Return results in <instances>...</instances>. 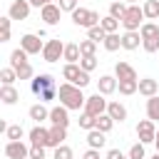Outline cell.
<instances>
[{"mask_svg":"<svg viewBox=\"0 0 159 159\" xmlns=\"http://www.w3.org/2000/svg\"><path fill=\"white\" fill-rule=\"evenodd\" d=\"M57 97H60V104L67 109H84V102H87V97L82 94V87H75L70 82H62L57 87Z\"/></svg>","mask_w":159,"mask_h":159,"instance_id":"cell-1","label":"cell"},{"mask_svg":"<svg viewBox=\"0 0 159 159\" xmlns=\"http://www.w3.org/2000/svg\"><path fill=\"white\" fill-rule=\"evenodd\" d=\"M142 20H144V10H142L139 5H129L127 12H124V17H122L119 22H122V27H124L127 32H139V27L144 25Z\"/></svg>","mask_w":159,"mask_h":159,"instance_id":"cell-2","label":"cell"},{"mask_svg":"<svg viewBox=\"0 0 159 159\" xmlns=\"http://www.w3.org/2000/svg\"><path fill=\"white\" fill-rule=\"evenodd\" d=\"M72 22L77 25V27H97L99 22H102V17H99V12L97 10H87V7H77L75 12H72Z\"/></svg>","mask_w":159,"mask_h":159,"instance_id":"cell-3","label":"cell"},{"mask_svg":"<svg viewBox=\"0 0 159 159\" xmlns=\"http://www.w3.org/2000/svg\"><path fill=\"white\" fill-rule=\"evenodd\" d=\"M62 77H65V82H70L75 87H87L89 84V72H84L80 65H65Z\"/></svg>","mask_w":159,"mask_h":159,"instance_id":"cell-4","label":"cell"},{"mask_svg":"<svg viewBox=\"0 0 159 159\" xmlns=\"http://www.w3.org/2000/svg\"><path fill=\"white\" fill-rule=\"evenodd\" d=\"M62 55H65V45L60 42V37L45 42V50H42V60H45V62H57Z\"/></svg>","mask_w":159,"mask_h":159,"instance_id":"cell-5","label":"cell"},{"mask_svg":"<svg viewBox=\"0 0 159 159\" xmlns=\"http://www.w3.org/2000/svg\"><path fill=\"white\" fill-rule=\"evenodd\" d=\"M107 99H104V94H92V97H87V102H84V112L87 114H92V117H99V114H104L107 112Z\"/></svg>","mask_w":159,"mask_h":159,"instance_id":"cell-6","label":"cell"},{"mask_svg":"<svg viewBox=\"0 0 159 159\" xmlns=\"http://www.w3.org/2000/svg\"><path fill=\"white\" fill-rule=\"evenodd\" d=\"M20 47H22L27 55H40V52L45 50V42L40 40V35L27 32V35H22V37H20Z\"/></svg>","mask_w":159,"mask_h":159,"instance_id":"cell-7","label":"cell"},{"mask_svg":"<svg viewBox=\"0 0 159 159\" xmlns=\"http://www.w3.org/2000/svg\"><path fill=\"white\" fill-rule=\"evenodd\" d=\"M30 89H32V94H42V92H47V89H55V77L52 75H37V77H32L30 80Z\"/></svg>","mask_w":159,"mask_h":159,"instance_id":"cell-8","label":"cell"},{"mask_svg":"<svg viewBox=\"0 0 159 159\" xmlns=\"http://www.w3.org/2000/svg\"><path fill=\"white\" fill-rule=\"evenodd\" d=\"M137 137H139V142H142V144H152V142L157 139L154 122H152V119H142V122L137 124Z\"/></svg>","mask_w":159,"mask_h":159,"instance_id":"cell-9","label":"cell"},{"mask_svg":"<svg viewBox=\"0 0 159 159\" xmlns=\"http://www.w3.org/2000/svg\"><path fill=\"white\" fill-rule=\"evenodd\" d=\"M5 157L7 159H30V147L20 142H7L5 144Z\"/></svg>","mask_w":159,"mask_h":159,"instance_id":"cell-10","label":"cell"},{"mask_svg":"<svg viewBox=\"0 0 159 159\" xmlns=\"http://www.w3.org/2000/svg\"><path fill=\"white\" fill-rule=\"evenodd\" d=\"M30 2L27 0H12L10 2V10H7V17L10 20H27V15H30Z\"/></svg>","mask_w":159,"mask_h":159,"instance_id":"cell-11","label":"cell"},{"mask_svg":"<svg viewBox=\"0 0 159 159\" xmlns=\"http://www.w3.org/2000/svg\"><path fill=\"white\" fill-rule=\"evenodd\" d=\"M30 144H35V147H50V129H45V127H32L30 129Z\"/></svg>","mask_w":159,"mask_h":159,"instance_id":"cell-12","label":"cell"},{"mask_svg":"<svg viewBox=\"0 0 159 159\" xmlns=\"http://www.w3.org/2000/svg\"><path fill=\"white\" fill-rule=\"evenodd\" d=\"M50 122L55 124V127H67L70 124V109L67 107H52L50 109Z\"/></svg>","mask_w":159,"mask_h":159,"instance_id":"cell-13","label":"cell"},{"mask_svg":"<svg viewBox=\"0 0 159 159\" xmlns=\"http://www.w3.org/2000/svg\"><path fill=\"white\" fill-rule=\"evenodd\" d=\"M60 15H62V10H60V5H55V2H50V5H45V7L40 10V17H42L47 25H57V22H60Z\"/></svg>","mask_w":159,"mask_h":159,"instance_id":"cell-14","label":"cell"},{"mask_svg":"<svg viewBox=\"0 0 159 159\" xmlns=\"http://www.w3.org/2000/svg\"><path fill=\"white\" fill-rule=\"evenodd\" d=\"M117 84H119L117 77H112V75H102V77L97 80V92L107 97V94H112V92L117 89Z\"/></svg>","mask_w":159,"mask_h":159,"instance_id":"cell-15","label":"cell"},{"mask_svg":"<svg viewBox=\"0 0 159 159\" xmlns=\"http://www.w3.org/2000/svg\"><path fill=\"white\" fill-rule=\"evenodd\" d=\"M114 77L117 80H137V70L129 62H117L114 65Z\"/></svg>","mask_w":159,"mask_h":159,"instance_id":"cell-16","label":"cell"},{"mask_svg":"<svg viewBox=\"0 0 159 159\" xmlns=\"http://www.w3.org/2000/svg\"><path fill=\"white\" fill-rule=\"evenodd\" d=\"M62 60H65L67 65H80V60H82V52H80V45H75V42H70V45H65V55H62Z\"/></svg>","mask_w":159,"mask_h":159,"instance_id":"cell-17","label":"cell"},{"mask_svg":"<svg viewBox=\"0 0 159 159\" xmlns=\"http://www.w3.org/2000/svg\"><path fill=\"white\" fill-rule=\"evenodd\" d=\"M157 92H159V82H157V80H152V77L139 80V94H144V97L149 99V97H154Z\"/></svg>","mask_w":159,"mask_h":159,"instance_id":"cell-18","label":"cell"},{"mask_svg":"<svg viewBox=\"0 0 159 159\" xmlns=\"http://www.w3.org/2000/svg\"><path fill=\"white\" fill-rule=\"evenodd\" d=\"M107 114L114 119V122H124L127 119V107L122 102H109L107 104Z\"/></svg>","mask_w":159,"mask_h":159,"instance_id":"cell-19","label":"cell"},{"mask_svg":"<svg viewBox=\"0 0 159 159\" xmlns=\"http://www.w3.org/2000/svg\"><path fill=\"white\" fill-rule=\"evenodd\" d=\"M0 99H2V104H15V102L20 99V92H17L12 84H2V87H0Z\"/></svg>","mask_w":159,"mask_h":159,"instance_id":"cell-20","label":"cell"},{"mask_svg":"<svg viewBox=\"0 0 159 159\" xmlns=\"http://www.w3.org/2000/svg\"><path fill=\"white\" fill-rule=\"evenodd\" d=\"M65 139H67V127H55L52 124V129H50V147L57 149Z\"/></svg>","mask_w":159,"mask_h":159,"instance_id":"cell-21","label":"cell"},{"mask_svg":"<svg viewBox=\"0 0 159 159\" xmlns=\"http://www.w3.org/2000/svg\"><path fill=\"white\" fill-rule=\"evenodd\" d=\"M87 144H89V149H102V147L107 144V139H104V132H99V129H92V132H87Z\"/></svg>","mask_w":159,"mask_h":159,"instance_id":"cell-22","label":"cell"},{"mask_svg":"<svg viewBox=\"0 0 159 159\" xmlns=\"http://www.w3.org/2000/svg\"><path fill=\"white\" fill-rule=\"evenodd\" d=\"M142 45V35L139 32H124L122 35V47L124 50H137Z\"/></svg>","mask_w":159,"mask_h":159,"instance_id":"cell-23","label":"cell"},{"mask_svg":"<svg viewBox=\"0 0 159 159\" xmlns=\"http://www.w3.org/2000/svg\"><path fill=\"white\" fill-rule=\"evenodd\" d=\"M117 89H119V94H134V92H139V80H119V84H117Z\"/></svg>","mask_w":159,"mask_h":159,"instance_id":"cell-24","label":"cell"},{"mask_svg":"<svg viewBox=\"0 0 159 159\" xmlns=\"http://www.w3.org/2000/svg\"><path fill=\"white\" fill-rule=\"evenodd\" d=\"M30 119H35L37 124H40L42 119H50V109H47L42 102H40V104H32V107H30Z\"/></svg>","mask_w":159,"mask_h":159,"instance_id":"cell-25","label":"cell"},{"mask_svg":"<svg viewBox=\"0 0 159 159\" xmlns=\"http://www.w3.org/2000/svg\"><path fill=\"white\" fill-rule=\"evenodd\" d=\"M20 65H27V52H25L22 47H17V50H12V52H10V67H12V70H17Z\"/></svg>","mask_w":159,"mask_h":159,"instance_id":"cell-26","label":"cell"},{"mask_svg":"<svg viewBox=\"0 0 159 159\" xmlns=\"http://www.w3.org/2000/svg\"><path fill=\"white\" fill-rule=\"evenodd\" d=\"M147 119H152V122L159 119V94L147 99Z\"/></svg>","mask_w":159,"mask_h":159,"instance_id":"cell-27","label":"cell"},{"mask_svg":"<svg viewBox=\"0 0 159 159\" xmlns=\"http://www.w3.org/2000/svg\"><path fill=\"white\" fill-rule=\"evenodd\" d=\"M142 10H144V17L147 20H157L159 17V0H147L142 5Z\"/></svg>","mask_w":159,"mask_h":159,"instance_id":"cell-28","label":"cell"},{"mask_svg":"<svg viewBox=\"0 0 159 159\" xmlns=\"http://www.w3.org/2000/svg\"><path fill=\"white\" fill-rule=\"evenodd\" d=\"M102 45H104V50H107V52H117V50L122 47V37H119L117 32H112V35H107V37H104V42H102Z\"/></svg>","mask_w":159,"mask_h":159,"instance_id":"cell-29","label":"cell"},{"mask_svg":"<svg viewBox=\"0 0 159 159\" xmlns=\"http://www.w3.org/2000/svg\"><path fill=\"white\" fill-rule=\"evenodd\" d=\"M139 35H142V40L159 37V25H157V22H144V25L139 27Z\"/></svg>","mask_w":159,"mask_h":159,"instance_id":"cell-30","label":"cell"},{"mask_svg":"<svg viewBox=\"0 0 159 159\" xmlns=\"http://www.w3.org/2000/svg\"><path fill=\"white\" fill-rule=\"evenodd\" d=\"M99 25H102V30H104L107 35H112V32H117V30H119V20H117V17H112V15L102 17V22H99Z\"/></svg>","mask_w":159,"mask_h":159,"instance_id":"cell-31","label":"cell"},{"mask_svg":"<svg viewBox=\"0 0 159 159\" xmlns=\"http://www.w3.org/2000/svg\"><path fill=\"white\" fill-rule=\"evenodd\" d=\"M127 7H129V5H124L122 0L109 2V15H112V17H117V20H122V17H124V12H127Z\"/></svg>","mask_w":159,"mask_h":159,"instance_id":"cell-32","label":"cell"},{"mask_svg":"<svg viewBox=\"0 0 159 159\" xmlns=\"http://www.w3.org/2000/svg\"><path fill=\"white\" fill-rule=\"evenodd\" d=\"M104 37H107V32L102 30V25H97V27H89L87 30V40H92V42H104Z\"/></svg>","mask_w":159,"mask_h":159,"instance_id":"cell-33","label":"cell"},{"mask_svg":"<svg viewBox=\"0 0 159 159\" xmlns=\"http://www.w3.org/2000/svg\"><path fill=\"white\" fill-rule=\"evenodd\" d=\"M80 127H82V129H87V132L97 129V117H92V114L82 112V114H80Z\"/></svg>","mask_w":159,"mask_h":159,"instance_id":"cell-34","label":"cell"},{"mask_svg":"<svg viewBox=\"0 0 159 159\" xmlns=\"http://www.w3.org/2000/svg\"><path fill=\"white\" fill-rule=\"evenodd\" d=\"M112 127H114V119H112V117H109L107 112L97 117V129H99V132H104V134H107V132H109Z\"/></svg>","mask_w":159,"mask_h":159,"instance_id":"cell-35","label":"cell"},{"mask_svg":"<svg viewBox=\"0 0 159 159\" xmlns=\"http://www.w3.org/2000/svg\"><path fill=\"white\" fill-rule=\"evenodd\" d=\"M22 134H25V132H22V127H20V124H10V127L5 129L7 142H20V139H22Z\"/></svg>","mask_w":159,"mask_h":159,"instance_id":"cell-36","label":"cell"},{"mask_svg":"<svg viewBox=\"0 0 159 159\" xmlns=\"http://www.w3.org/2000/svg\"><path fill=\"white\" fill-rule=\"evenodd\" d=\"M80 52H82V57H94V52H97V42H92V40H82V42H80Z\"/></svg>","mask_w":159,"mask_h":159,"instance_id":"cell-37","label":"cell"},{"mask_svg":"<svg viewBox=\"0 0 159 159\" xmlns=\"http://www.w3.org/2000/svg\"><path fill=\"white\" fill-rule=\"evenodd\" d=\"M0 80H2V84H12V82L17 80V72H15L12 67H2V70H0Z\"/></svg>","mask_w":159,"mask_h":159,"instance_id":"cell-38","label":"cell"},{"mask_svg":"<svg viewBox=\"0 0 159 159\" xmlns=\"http://www.w3.org/2000/svg\"><path fill=\"white\" fill-rule=\"evenodd\" d=\"M142 47H144V52H149V55L159 52V37H149V40H142Z\"/></svg>","mask_w":159,"mask_h":159,"instance_id":"cell-39","label":"cell"},{"mask_svg":"<svg viewBox=\"0 0 159 159\" xmlns=\"http://www.w3.org/2000/svg\"><path fill=\"white\" fill-rule=\"evenodd\" d=\"M144 157H147V152H144V144H142V142L132 144V149H129V159H144Z\"/></svg>","mask_w":159,"mask_h":159,"instance_id":"cell-40","label":"cell"},{"mask_svg":"<svg viewBox=\"0 0 159 159\" xmlns=\"http://www.w3.org/2000/svg\"><path fill=\"white\" fill-rule=\"evenodd\" d=\"M52 159H72V149H70L67 144H60V147L55 149V154H52Z\"/></svg>","mask_w":159,"mask_h":159,"instance_id":"cell-41","label":"cell"},{"mask_svg":"<svg viewBox=\"0 0 159 159\" xmlns=\"http://www.w3.org/2000/svg\"><path fill=\"white\" fill-rule=\"evenodd\" d=\"M15 72H17V80H32V67H30V62H27V65H20Z\"/></svg>","mask_w":159,"mask_h":159,"instance_id":"cell-42","label":"cell"},{"mask_svg":"<svg viewBox=\"0 0 159 159\" xmlns=\"http://www.w3.org/2000/svg\"><path fill=\"white\" fill-rule=\"evenodd\" d=\"M80 67H82L84 72H92V70L97 67V57H82V60H80Z\"/></svg>","mask_w":159,"mask_h":159,"instance_id":"cell-43","label":"cell"},{"mask_svg":"<svg viewBox=\"0 0 159 159\" xmlns=\"http://www.w3.org/2000/svg\"><path fill=\"white\" fill-rule=\"evenodd\" d=\"M57 5H60L62 12H75V10H77V0H60Z\"/></svg>","mask_w":159,"mask_h":159,"instance_id":"cell-44","label":"cell"},{"mask_svg":"<svg viewBox=\"0 0 159 159\" xmlns=\"http://www.w3.org/2000/svg\"><path fill=\"white\" fill-rule=\"evenodd\" d=\"M30 159H47V157H45V147L30 144Z\"/></svg>","mask_w":159,"mask_h":159,"instance_id":"cell-45","label":"cell"},{"mask_svg":"<svg viewBox=\"0 0 159 159\" xmlns=\"http://www.w3.org/2000/svg\"><path fill=\"white\" fill-rule=\"evenodd\" d=\"M107 159H129V157H124L119 149H109V152H107Z\"/></svg>","mask_w":159,"mask_h":159,"instance_id":"cell-46","label":"cell"},{"mask_svg":"<svg viewBox=\"0 0 159 159\" xmlns=\"http://www.w3.org/2000/svg\"><path fill=\"white\" fill-rule=\"evenodd\" d=\"M0 32H10V17H0Z\"/></svg>","mask_w":159,"mask_h":159,"instance_id":"cell-47","label":"cell"},{"mask_svg":"<svg viewBox=\"0 0 159 159\" xmlns=\"http://www.w3.org/2000/svg\"><path fill=\"white\" fill-rule=\"evenodd\" d=\"M82 159H99V149H87Z\"/></svg>","mask_w":159,"mask_h":159,"instance_id":"cell-48","label":"cell"},{"mask_svg":"<svg viewBox=\"0 0 159 159\" xmlns=\"http://www.w3.org/2000/svg\"><path fill=\"white\" fill-rule=\"evenodd\" d=\"M27 2H30V5H32V7H40V10H42V7H45V2H42V0H27Z\"/></svg>","mask_w":159,"mask_h":159,"instance_id":"cell-49","label":"cell"},{"mask_svg":"<svg viewBox=\"0 0 159 159\" xmlns=\"http://www.w3.org/2000/svg\"><path fill=\"white\" fill-rule=\"evenodd\" d=\"M154 144H157V152H159V132H157V139H154Z\"/></svg>","mask_w":159,"mask_h":159,"instance_id":"cell-50","label":"cell"},{"mask_svg":"<svg viewBox=\"0 0 159 159\" xmlns=\"http://www.w3.org/2000/svg\"><path fill=\"white\" fill-rule=\"evenodd\" d=\"M127 2H129V5H137V0H127Z\"/></svg>","mask_w":159,"mask_h":159,"instance_id":"cell-51","label":"cell"},{"mask_svg":"<svg viewBox=\"0 0 159 159\" xmlns=\"http://www.w3.org/2000/svg\"><path fill=\"white\" fill-rule=\"evenodd\" d=\"M42 2H45V5H50V2H52V0H42Z\"/></svg>","mask_w":159,"mask_h":159,"instance_id":"cell-52","label":"cell"},{"mask_svg":"<svg viewBox=\"0 0 159 159\" xmlns=\"http://www.w3.org/2000/svg\"><path fill=\"white\" fill-rule=\"evenodd\" d=\"M152 159H159V152H157V154H154V157H152Z\"/></svg>","mask_w":159,"mask_h":159,"instance_id":"cell-53","label":"cell"},{"mask_svg":"<svg viewBox=\"0 0 159 159\" xmlns=\"http://www.w3.org/2000/svg\"><path fill=\"white\" fill-rule=\"evenodd\" d=\"M112 2H117V0H112Z\"/></svg>","mask_w":159,"mask_h":159,"instance_id":"cell-54","label":"cell"}]
</instances>
